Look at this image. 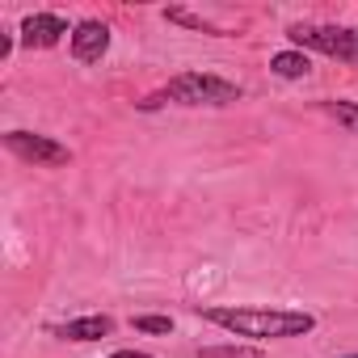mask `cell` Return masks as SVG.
<instances>
[{
	"mask_svg": "<svg viewBox=\"0 0 358 358\" xmlns=\"http://www.w3.org/2000/svg\"><path fill=\"white\" fill-rule=\"evenodd\" d=\"M164 17H169V22H182V26H194V30H203V34H224L220 26L203 22V17H194V13H186V9H164Z\"/></svg>",
	"mask_w": 358,
	"mask_h": 358,
	"instance_id": "30bf717a",
	"label": "cell"
},
{
	"mask_svg": "<svg viewBox=\"0 0 358 358\" xmlns=\"http://www.w3.org/2000/svg\"><path fill=\"white\" fill-rule=\"evenodd\" d=\"M135 329L139 333H173V320L169 316H135Z\"/></svg>",
	"mask_w": 358,
	"mask_h": 358,
	"instance_id": "8fae6325",
	"label": "cell"
},
{
	"mask_svg": "<svg viewBox=\"0 0 358 358\" xmlns=\"http://www.w3.org/2000/svg\"><path fill=\"white\" fill-rule=\"evenodd\" d=\"M51 333H55V337H64V341H101V337H110V333H114V320H110V316H80V320L55 324Z\"/></svg>",
	"mask_w": 358,
	"mask_h": 358,
	"instance_id": "52a82bcc",
	"label": "cell"
},
{
	"mask_svg": "<svg viewBox=\"0 0 358 358\" xmlns=\"http://www.w3.org/2000/svg\"><path fill=\"white\" fill-rule=\"evenodd\" d=\"M270 72H274V76H287V80H299V76L312 72V59H308L303 51H278V55L270 59Z\"/></svg>",
	"mask_w": 358,
	"mask_h": 358,
	"instance_id": "ba28073f",
	"label": "cell"
},
{
	"mask_svg": "<svg viewBox=\"0 0 358 358\" xmlns=\"http://www.w3.org/2000/svg\"><path fill=\"white\" fill-rule=\"evenodd\" d=\"M324 114H329V118H337L345 131H354V135H358V106H354V101H324Z\"/></svg>",
	"mask_w": 358,
	"mask_h": 358,
	"instance_id": "9c48e42d",
	"label": "cell"
},
{
	"mask_svg": "<svg viewBox=\"0 0 358 358\" xmlns=\"http://www.w3.org/2000/svg\"><path fill=\"white\" fill-rule=\"evenodd\" d=\"M68 34V22L59 17V13H30L26 22H22V34H17V43L22 47H55L59 38Z\"/></svg>",
	"mask_w": 358,
	"mask_h": 358,
	"instance_id": "8992f818",
	"label": "cell"
},
{
	"mask_svg": "<svg viewBox=\"0 0 358 358\" xmlns=\"http://www.w3.org/2000/svg\"><path fill=\"white\" fill-rule=\"evenodd\" d=\"M5 148L13 156L30 160V164H68L72 160V152L64 143H55L51 135H34V131H9L5 135Z\"/></svg>",
	"mask_w": 358,
	"mask_h": 358,
	"instance_id": "277c9868",
	"label": "cell"
},
{
	"mask_svg": "<svg viewBox=\"0 0 358 358\" xmlns=\"http://www.w3.org/2000/svg\"><path fill=\"white\" fill-rule=\"evenodd\" d=\"M203 320L236 333V337H257V341H278V337H303L316 329L312 312L299 308H199Z\"/></svg>",
	"mask_w": 358,
	"mask_h": 358,
	"instance_id": "6da1fadb",
	"label": "cell"
},
{
	"mask_svg": "<svg viewBox=\"0 0 358 358\" xmlns=\"http://www.w3.org/2000/svg\"><path fill=\"white\" fill-rule=\"evenodd\" d=\"M299 51H320L341 64H358V26H291L287 30Z\"/></svg>",
	"mask_w": 358,
	"mask_h": 358,
	"instance_id": "3957f363",
	"label": "cell"
},
{
	"mask_svg": "<svg viewBox=\"0 0 358 358\" xmlns=\"http://www.w3.org/2000/svg\"><path fill=\"white\" fill-rule=\"evenodd\" d=\"M341 358H358V354H341Z\"/></svg>",
	"mask_w": 358,
	"mask_h": 358,
	"instance_id": "4fadbf2b",
	"label": "cell"
},
{
	"mask_svg": "<svg viewBox=\"0 0 358 358\" xmlns=\"http://www.w3.org/2000/svg\"><path fill=\"white\" fill-rule=\"evenodd\" d=\"M106 51H110V26L97 22V17L76 22V30H72V55H76L80 64H97Z\"/></svg>",
	"mask_w": 358,
	"mask_h": 358,
	"instance_id": "5b68a950",
	"label": "cell"
},
{
	"mask_svg": "<svg viewBox=\"0 0 358 358\" xmlns=\"http://www.w3.org/2000/svg\"><path fill=\"white\" fill-rule=\"evenodd\" d=\"M110 358H152V354H143V350H118V354H110Z\"/></svg>",
	"mask_w": 358,
	"mask_h": 358,
	"instance_id": "7c38bea8",
	"label": "cell"
},
{
	"mask_svg": "<svg viewBox=\"0 0 358 358\" xmlns=\"http://www.w3.org/2000/svg\"><path fill=\"white\" fill-rule=\"evenodd\" d=\"M228 106V101H241V85L224 80V76H207V72H182L173 76L164 89L148 93L139 101V110H156V106Z\"/></svg>",
	"mask_w": 358,
	"mask_h": 358,
	"instance_id": "7a4b0ae2",
	"label": "cell"
}]
</instances>
